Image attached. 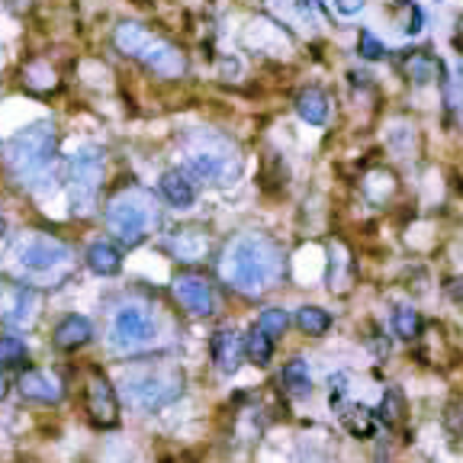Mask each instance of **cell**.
Wrapping results in <instances>:
<instances>
[{"mask_svg":"<svg viewBox=\"0 0 463 463\" xmlns=\"http://www.w3.org/2000/svg\"><path fill=\"white\" fill-rule=\"evenodd\" d=\"M219 271L242 293H264L283 277V251L264 236H242L226 248Z\"/></svg>","mask_w":463,"mask_h":463,"instance_id":"6da1fadb","label":"cell"},{"mask_svg":"<svg viewBox=\"0 0 463 463\" xmlns=\"http://www.w3.org/2000/svg\"><path fill=\"white\" fill-rule=\"evenodd\" d=\"M184 171L193 181H206V184H228L236 181L242 171V158L238 148L219 133H193L184 142Z\"/></svg>","mask_w":463,"mask_h":463,"instance_id":"7a4b0ae2","label":"cell"},{"mask_svg":"<svg viewBox=\"0 0 463 463\" xmlns=\"http://www.w3.org/2000/svg\"><path fill=\"white\" fill-rule=\"evenodd\" d=\"M55 125L51 123H36L26 133H20L16 139L7 142V168L16 181L23 184H36L55 164Z\"/></svg>","mask_w":463,"mask_h":463,"instance_id":"3957f363","label":"cell"},{"mask_svg":"<svg viewBox=\"0 0 463 463\" xmlns=\"http://www.w3.org/2000/svg\"><path fill=\"white\" fill-rule=\"evenodd\" d=\"M113 42L123 55L129 59L142 61L145 68H152L154 74H162V78H177V74H184L187 61L184 55L168 42V39L154 36L152 30L139 26V23H119L116 32H113Z\"/></svg>","mask_w":463,"mask_h":463,"instance_id":"277c9868","label":"cell"},{"mask_svg":"<svg viewBox=\"0 0 463 463\" xmlns=\"http://www.w3.org/2000/svg\"><path fill=\"white\" fill-rule=\"evenodd\" d=\"M123 393L135 409H164L184 393V370L174 364H158V367H135L123 374Z\"/></svg>","mask_w":463,"mask_h":463,"instance_id":"5b68a950","label":"cell"},{"mask_svg":"<svg viewBox=\"0 0 463 463\" xmlns=\"http://www.w3.org/2000/svg\"><path fill=\"white\" fill-rule=\"evenodd\" d=\"M106 226L110 232L119 238L123 245L135 248L148 238L154 226H158V206H154V197L148 190H123L110 199L106 206Z\"/></svg>","mask_w":463,"mask_h":463,"instance_id":"8992f818","label":"cell"},{"mask_svg":"<svg viewBox=\"0 0 463 463\" xmlns=\"http://www.w3.org/2000/svg\"><path fill=\"white\" fill-rule=\"evenodd\" d=\"M103 184V152L100 148H81L68 164V187H71V206L78 216L94 213L97 193Z\"/></svg>","mask_w":463,"mask_h":463,"instance_id":"52a82bcc","label":"cell"},{"mask_svg":"<svg viewBox=\"0 0 463 463\" xmlns=\"http://www.w3.org/2000/svg\"><path fill=\"white\" fill-rule=\"evenodd\" d=\"M152 335H154V322H152V312H148L145 306L129 302V306H123L116 316H113L110 341H113V347H119V351H135V347L148 345Z\"/></svg>","mask_w":463,"mask_h":463,"instance_id":"ba28073f","label":"cell"},{"mask_svg":"<svg viewBox=\"0 0 463 463\" xmlns=\"http://www.w3.org/2000/svg\"><path fill=\"white\" fill-rule=\"evenodd\" d=\"M16 261H20L23 271L49 273L55 267H65L71 261V251H68V245L55 242V238H30V242L20 245Z\"/></svg>","mask_w":463,"mask_h":463,"instance_id":"9c48e42d","label":"cell"},{"mask_svg":"<svg viewBox=\"0 0 463 463\" xmlns=\"http://www.w3.org/2000/svg\"><path fill=\"white\" fill-rule=\"evenodd\" d=\"M88 409L97 425H103V428H113L119 421L116 390L106 383V376H103L100 370H90V376H88Z\"/></svg>","mask_w":463,"mask_h":463,"instance_id":"30bf717a","label":"cell"},{"mask_svg":"<svg viewBox=\"0 0 463 463\" xmlns=\"http://www.w3.org/2000/svg\"><path fill=\"white\" fill-rule=\"evenodd\" d=\"M174 293L190 316H213L216 300H213V287H209L206 277H199V273H181L174 280Z\"/></svg>","mask_w":463,"mask_h":463,"instance_id":"8fae6325","label":"cell"},{"mask_svg":"<svg viewBox=\"0 0 463 463\" xmlns=\"http://www.w3.org/2000/svg\"><path fill=\"white\" fill-rule=\"evenodd\" d=\"M39 296L26 287L0 290V322L4 325H30L36 319Z\"/></svg>","mask_w":463,"mask_h":463,"instance_id":"7c38bea8","label":"cell"},{"mask_svg":"<svg viewBox=\"0 0 463 463\" xmlns=\"http://www.w3.org/2000/svg\"><path fill=\"white\" fill-rule=\"evenodd\" d=\"M20 393L26 399H32V403H61V396H65V386H61V380L55 374H49V370H26V374L20 376Z\"/></svg>","mask_w":463,"mask_h":463,"instance_id":"4fadbf2b","label":"cell"},{"mask_svg":"<svg viewBox=\"0 0 463 463\" xmlns=\"http://www.w3.org/2000/svg\"><path fill=\"white\" fill-rule=\"evenodd\" d=\"M209 354H213V364L222 374H236L245 357V341L232 329H219L209 341Z\"/></svg>","mask_w":463,"mask_h":463,"instance_id":"5bb4252c","label":"cell"},{"mask_svg":"<svg viewBox=\"0 0 463 463\" xmlns=\"http://www.w3.org/2000/svg\"><path fill=\"white\" fill-rule=\"evenodd\" d=\"M168 248L177 261H199V257H206V251H209V236H206L199 226H181V228H174Z\"/></svg>","mask_w":463,"mask_h":463,"instance_id":"9a60e30c","label":"cell"},{"mask_svg":"<svg viewBox=\"0 0 463 463\" xmlns=\"http://www.w3.org/2000/svg\"><path fill=\"white\" fill-rule=\"evenodd\" d=\"M158 187H162L164 199H168L171 206H193V199H197V187H193V177L187 174L184 168H174V171H164L162 181H158Z\"/></svg>","mask_w":463,"mask_h":463,"instance_id":"2e32d148","label":"cell"},{"mask_svg":"<svg viewBox=\"0 0 463 463\" xmlns=\"http://www.w3.org/2000/svg\"><path fill=\"white\" fill-rule=\"evenodd\" d=\"M90 335H94V325L84 316H68L55 325V345H59L61 351H74V347L88 345Z\"/></svg>","mask_w":463,"mask_h":463,"instance_id":"e0dca14e","label":"cell"},{"mask_svg":"<svg viewBox=\"0 0 463 463\" xmlns=\"http://www.w3.org/2000/svg\"><path fill=\"white\" fill-rule=\"evenodd\" d=\"M296 113H300L302 123L309 125H322L329 119V97L319 88H306L296 97Z\"/></svg>","mask_w":463,"mask_h":463,"instance_id":"ac0fdd59","label":"cell"},{"mask_svg":"<svg viewBox=\"0 0 463 463\" xmlns=\"http://www.w3.org/2000/svg\"><path fill=\"white\" fill-rule=\"evenodd\" d=\"M399 68L412 84H431L434 74H441V61H434L428 51H409Z\"/></svg>","mask_w":463,"mask_h":463,"instance_id":"d6986e66","label":"cell"},{"mask_svg":"<svg viewBox=\"0 0 463 463\" xmlns=\"http://www.w3.org/2000/svg\"><path fill=\"white\" fill-rule=\"evenodd\" d=\"M88 267L100 277H116L123 271V257L110 242H94L88 248Z\"/></svg>","mask_w":463,"mask_h":463,"instance_id":"ffe728a7","label":"cell"},{"mask_svg":"<svg viewBox=\"0 0 463 463\" xmlns=\"http://www.w3.org/2000/svg\"><path fill=\"white\" fill-rule=\"evenodd\" d=\"M341 409V425L354 434V438H370L376 431V412L367 405H338Z\"/></svg>","mask_w":463,"mask_h":463,"instance_id":"44dd1931","label":"cell"},{"mask_svg":"<svg viewBox=\"0 0 463 463\" xmlns=\"http://www.w3.org/2000/svg\"><path fill=\"white\" fill-rule=\"evenodd\" d=\"M280 383L287 386L293 396H306L309 390H312V376H309V364L302 357H293L283 367V374H280Z\"/></svg>","mask_w":463,"mask_h":463,"instance_id":"7402d4cb","label":"cell"},{"mask_svg":"<svg viewBox=\"0 0 463 463\" xmlns=\"http://www.w3.org/2000/svg\"><path fill=\"white\" fill-rule=\"evenodd\" d=\"M245 357L251 360V364H257V367H264L267 360L273 357V338L267 335V331L261 329H251L248 338H245Z\"/></svg>","mask_w":463,"mask_h":463,"instance_id":"603a6c76","label":"cell"},{"mask_svg":"<svg viewBox=\"0 0 463 463\" xmlns=\"http://www.w3.org/2000/svg\"><path fill=\"white\" fill-rule=\"evenodd\" d=\"M296 322H300V329L306 331V335H325V331L331 329V316L319 306H302L300 312H296Z\"/></svg>","mask_w":463,"mask_h":463,"instance_id":"cb8c5ba5","label":"cell"},{"mask_svg":"<svg viewBox=\"0 0 463 463\" xmlns=\"http://www.w3.org/2000/svg\"><path fill=\"white\" fill-rule=\"evenodd\" d=\"M405 415V399L403 393L396 390V386H390V390L383 393V403H380V412H376V419L386 421V425H399Z\"/></svg>","mask_w":463,"mask_h":463,"instance_id":"d4e9b609","label":"cell"},{"mask_svg":"<svg viewBox=\"0 0 463 463\" xmlns=\"http://www.w3.org/2000/svg\"><path fill=\"white\" fill-rule=\"evenodd\" d=\"M393 329H396L399 338L412 341V338H419V331H421V316L415 312L412 306H399L396 309V316H393Z\"/></svg>","mask_w":463,"mask_h":463,"instance_id":"484cf974","label":"cell"},{"mask_svg":"<svg viewBox=\"0 0 463 463\" xmlns=\"http://www.w3.org/2000/svg\"><path fill=\"white\" fill-rule=\"evenodd\" d=\"M30 357L26 345L14 335H0V367H20L23 360Z\"/></svg>","mask_w":463,"mask_h":463,"instance_id":"4316f807","label":"cell"},{"mask_svg":"<svg viewBox=\"0 0 463 463\" xmlns=\"http://www.w3.org/2000/svg\"><path fill=\"white\" fill-rule=\"evenodd\" d=\"M287 325H290L287 312H283V309H277V306L264 309V312H261V319H257V329L267 331L271 338H280V335L287 331Z\"/></svg>","mask_w":463,"mask_h":463,"instance_id":"83f0119b","label":"cell"},{"mask_svg":"<svg viewBox=\"0 0 463 463\" xmlns=\"http://www.w3.org/2000/svg\"><path fill=\"white\" fill-rule=\"evenodd\" d=\"M357 51H360V55H364L367 61L386 59V45H383L380 39H376L370 30H360V36H357Z\"/></svg>","mask_w":463,"mask_h":463,"instance_id":"f1b7e54d","label":"cell"},{"mask_svg":"<svg viewBox=\"0 0 463 463\" xmlns=\"http://www.w3.org/2000/svg\"><path fill=\"white\" fill-rule=\"evenodd\" d=\"M335 7H338V14L354 16V14H360V10H364V0H335Z\"/></svg>","mask_w":463,"mask_h":463,"instance_id":"f546056e","label":"cell"},{"mask_svg":"<svg viewBox=\"0 0 463 463\" xmlns=\"http://www.w3.org/2000/svg\"><path fill=\"white\" fill-rule=\"evenodd\" d=\"M296 4H300V10H302L306 16H322V14H325L319 0H296Z\"/></svg>","mask_w":463,"mask_h":463,"instance_id":"4dcf8cb0","label":"cell"},{"mask_svg":"<svg viewBox=\"0 0 463 463\" xmlns=\"http://www.w3.org/2000/svg\"><path fill=\"white\" fill-rule=\"evenodd\" d=\"M405 32H409V36L421 32V10L419 7H412V20H409V26H405Z\"/></svg>","mask_w":463,"mask_h":463,"instance_id":"1f68e13d","label":"cell"},{"mask_svg":"<svg viewBox=\"0 0 463 463\" xmlns=\"http://www.w3.org/2000/svg\"><path fill=\"white\" fill-rule=\"evenodd\" d=\"M448 296L457 302L463 300V280H448Z\"/></svg>","mask_w":463,"mask_h":463,"instance_id":"d6a6232c","label":"cell"},{"mask_svg":"<svg viewBox=\"0 0 463 463\" xmlns=\"http://www.w3.org/2000/svg\"><path fill=\"white\" fill-rule=\"evenodd\" d=\"M7 396V380H4V376H0V399Z\"/></svg>","mask_w":463,"mask_h":463,"instance_id":"836d02e7","label":"cell"},{"mask_svg":"<svg viewBox=\"0 0 463 463\" xmlns=\"http://www.w3.org/2000/svg\"><path fill=\"white\" fill-rule=\"evenodd\" d=\"M4 232H7V222H4V216H0V238H4Z\"/></svg>","mask_w":463,"mask_h":463,"instance_id":"e575fe53","label":"cell"}]
</instances>
